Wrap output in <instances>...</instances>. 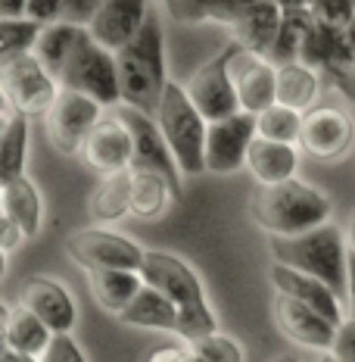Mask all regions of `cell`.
<instances>
[{
  "mask_svg": "<svg viewBox=\"0 0 355 362\" xmlns=\"http://www.w3.org/2000/svg\"><path fill=\"white\" fill-rule=\"evenodd\" d=\"M150 6H153V0H103L97 6L94 19L88 22V32L94 35L97 44L119 54L143 28Z\"/></svg>",
  "mask_w": 355,
  "mask_h": 362,
  "instance_id": "16",
  "label": "cell"
},
{
  "mask_svg": "<svg viewBox=\"0 0 355 362\" xmlns=\"http://www.w3.org/2000/svg\"><path fill=\"white\" fill-rule=\"evenodd\" d=\"M103 119V107L90 97L78 94V90H66L59 88L56 103L50 107V112L44 116L47 122V138L59 153H81L88 134L97 128V122Z\"/></svg>",
  "mask_w": 355,
  "mask_h": 362,
  "instance_id": "11",
  "label": "cell"
},
{
  "mask_svg": "<svg viewBox=\"0 0 355 362\" xmlns=\"http://www.w3.org/2000/svg\"><path fill=\"white\" fill-rule=\"evenodd\" d=\"M140 275L150 288L162 291L165 297L175 303L178 337L184 344H193V341H200V337L218 331V319H215V309L209 306L206 288H203L200 275H196L181 256L162 253V250H147Z\"/></svg>",
  "mask_w": 355,
  "mask_h": 362,
  "instance_id": "3",
  "label": "cell"
},
{
  "mask_svg": "<svg viewBox=\"0 0 355 362\" xmlns=\"http://www.w3.org/2000/svg\"><path fill=\"white\" fill-rule=\"evenodd\" d=\"M249 213L262 231H268V238H296L327 225L334 216V200L321 187L290 178L281 185H259L249 200Z\"/></svg>",
  "mask_w": 355,
  "mask_h": 362,
  "instance_id": "2",
  "label": "cell"
},
{
  "mask_svg": "<svg viewBox=\"0 0 355 362\" xmlns=\"http://www.w3.org/2000/svg\"><path fill=\"white\" fill-rule=\"evenodd\" d=\"M271 315H275V325L287 341L308 346V350H318V353H330L334 337H337V325L330 319H324L321 313H315L312 306L299 303L293 297H284V293H275Z\"/></svg>",
  "mask_w": 355,
  "mask_h": 362,
  "instance_id": "14",
  "label": "cell"
},
{
  "mask_svg": "<svg viewBox=\"0 0 355 362\" xmlns=\"http://www.w3.org/2000/svg\"><path fill=\"white\" fill-rule=\"evenodd\" d=\"M281 10H312L315 0H275Z\"/></svg>",
  "mask_w": 355,
  "mask_h": 362,
  "instance_id": "48",
  "label": "cell"
},
{
  "mask_svg": "<svg viewBox=\"0 0 355 362\" xmlns=\"http://www.w3.org/2000/svg\"><path fill=\"white\" fill-rule=\"evenodd\" d=\"M315 362H339V359L334 356V353H321V356H318V359H315Z\"/></svg>",
  "mask_w": 355,
  "mask_h": 362,
  "instance_id": "52",
  "label": "cell"
},
{
  "mask_svg": "<svg viewBox=\"0 0 355 362\" xmlns=\"http://www.w3.org/2000/svg\"><path fill=\"white\" fill-rule=\"evenodd\" d=\"M0 362H41L37 356H28V353H16V350H10L6 356H0Z\"/></svg>",
  "mask_w": 355,
  "mask_h": 362,
  "instance_id": "49",
  "label": "cell"
},
{
  "mask_svg": "<svg viewBox=\"0 0 355 362\" xmlns=\"http://www.w3.org/2000/svg\"><path fill=\"white\" fill-rule=\"evenodd\" d=\"M318 94H321V75L312 66L299 63V59L277 66V103L281 107L308 112L318 107Z\"/></svg>",
  "mask_w": 355,
  "mask_h": 362,
  "instance_id": "24",
  "label": "cell"
},
{
  "mask_svg": "<svg viewBox=\"0 0 355 362\" xmlns=\"http://www.w3.org/2000/svg\"><path fill=\"white\" fill-rule=\"evenodd\" d=\"M88 25H75V22H50V25L41 28V35H37V44L32 54L44 63V69H47L54 78L59 81V72H63L66 59H69L72 47L78 44V37L85 35Z\"/></svg>",
  "mask_w": 355,
  "mask_h": 362,
  "instance_id": "28",
  "label": "cell"
},
{
  "mask_svg": "<svg viewBox=\"0 0 355 362\" xmlns=\"http://www.w3.org/2000/svg\"><path fill=\"white\" fill-rule=\"evenodd\" d=\"M131 156H134V144L131 134L122 119L112 112V116H103L97 128L88 134L85 147H81V160H85L94 172L100 175H112V172H125L131 169Z\"/></svg>",
  "mask_w": 355,
  "mask_h": 362,
  "instance_id": "19",
  "label": "cell"
},
{
  "mask_svg": "<svg viewBox=\"0 0 355 362\" xmlns=\"http://www.w3.org/2000/svg\"><path fill=\"white\" fill-rule=\"evenodd\" d=\"M66 6H69V0H28L25 19L37 22V25H50V22H59L66 16Z\"/></svg>",
  "mask_w": 355,
  "mask_h": 362,
  "instance_id": "39",
  "label": "cell"
},
{
  "mask_svg": "<svg viewBox=\"0 0 355 362\" xmlns=\"http://www.w3.org/2000/svg\"><path fill=\"white\" fill-rule=\"evenodd\" d=\"M312 16L318 22H327V25L346 28L355 19V0H315Z\"/></svg>",
  "mask_w": 355,
  "mask_h": 362,
  "instance_id": "37",
  "label": "cell"
},
{
  "mask_svg": "<svg viewBox=\"0 0 355 362\" xmlns=\"http://www.w3.org/2000/svg\"><path fill=\"white\" fill-rule=\"evenodd\" d=\"M0 209L13 218V222L22 228V235L28 240L37 238L41 231V222H44V203H41V194H37L35 181L28 175H22L10 185H4V200H0Z\"/></svg>",
  "mask_w": 355,
  "mask_h": 362,
  "instance_id": "26",
  "label": "cell"
},
{
  "mask_svg": "<svg viewBox=\"0 0 355 362\" xmlns=\"http://www.w3.org/2000/svg\"><path fill=\"white\" fill-rule=\"evenodd\" d=\"M66 253L88 272H97V269L140 272L143 256H147V250H143L138 240H131L128 235H119V231H109V228L75 231V235L66 238Z\"/></svg>",
  "mask_w": 355,
  "mask_h": 362,
  "instance_id": "10",
  "label": "cell"
},
{
  "mask_svg": "<svg viewBox=\"0 0 355 362\" xmlns=\"http://www.w3.org/2000/svg\"><path fill=\"white\" fill-rule=\"evenodd\" d=\"M268 281H271V288H275V293H284V297H293V300H299V303L312 306L315 313H321L324 319H330L337 328L349 319L343 300H339L324 281L306 275V272L281 266V262H271L268 266Z\"/></svg>",
  "mask_w": 355,
  "mask_h": 362,
  "instance_id": "17",
  "label": "cell"
},
{
  "mask_svg": "<svg viewBox=\"0 0 355 362\" xmlns=\"http://www.w3.org/2000/svg\"><path fill=\"white\" fill-rule=\"evenodd\" d=\"M346 313L355 319V250H349V291H346Z\"/></svg>",
  "mask_w": 355,
  "mask_h": 362,
  "instance_id": "46",
  "label": "cell"
},
{
  "mask_svg": "<svg viewBox=\"0 0 355 362\" xmlns=\"http://www.w3.org/2000/svg\"><path fill=\"white\" fill-rule=\"evenodd\" d=\"M112 112L122 119L128 134H131V144H134L131 169L134 172H160V175L169 178L172 191H175V200L184 197V187H181V175H184V172H181L175 153L169 150V141H165L156 116H147V112L125 107V103H119Z\"/></svg>",
  "mask_w": 355,
  "mask_h": 362,
  "instance_id": "8",
  "label": "cell"
},
{
  "mask_svg": "<svg viewBox=\"0 0 355 362\" xmlns=\"http://www.w3.org/2000/svg\"><path fill=\"white\" fill-rule=\"evenodd\" d=\"M10 119H13V116H0V138H4V132H6V125H10Z\"/></svg>",
  "mask_w": 355,
  "mask_h": 362,
  "instance_id": "54",
  "label": "cell"
},
{
  "mask_svg": "<svg viewBox=\"0 0 355 362\" xmlns=\"http://www.w3.org/2000/svg\"><path fill=\"white\" fill-rule=\"evenodd\" d=\"M196 353H200L206 362H243V346L234 341L231 334H224V331H212V334L200 337V341L191 344Z\"/></svg>",
  "mask_w": 355,
  "mask_h": 362,
  "instance_id": "36",
  "label": "cell"
},
{
  "mask_svg": "<svg viewBox=\"0 0 355 362\" xmlns=\"http://www.w3.org/2000/svg\"><path fill=\"white\" fill-rule=\"evenodd\" d=\"M271 362H299L293 353H284V356H277V359H271Z\"/></svg>",
  "mask_w": 355,
  "mask_h": 362,
  "instance_id": "53",
  "label": "cell"
},
{
  "mask_svg": "<svg viewBox=\"0 0 355 362\" xmlns=\"http://www.w3.org/2000/svg\"><path fill=\"white\" fill-rule=\"evenodd\" d=\"M246 169L259 185H281V181L296 178L299 169V150L293 144H277V141L255 138L246 153Z\"/></svg>",
  "mask_w": 355,
  "mask_h": 362,
  "instance_id": "21",
  "label": "cell"
},
{
  "mask_svg": "<svg viewBox=\"0 0 355 362\" xmlns=\"http://www.w3.org/2000/svg\"><path fill=\"white\" fill-rule=\"evenodd\" d=\"M4 275H6V253L0 250V278H4Z\"/></svg>",
  "mask_w": 355,
  "mask_h": 362,
  "instance_id": "55",
  "label": "cell"
},
{
  "mask_svg": "<svg viewBox=\"0 0 355 362\" xmlns=\"http://www.w3.org/2000/svg\"><path fill=\"white\" fill-rule=\"evenodd\" d=\"M19 303L32 309L54 334H72L75 322H78V309H75L72 293L59 281H54V278H44V275L25 278L19 291Z\"/></svg>",
  "mask_w": 355,
  "mask_h": 362,
  "instance_id": "18",
  "label": "cell"
},
{
  "mask_svg": "<svg viewBox=\"0 0 355 362\" xmlns=\"http://www.w3.org/2000/svg\"><path fill=\"white\" fill-rule=\"evenodd\" d=\"M119 322L131 328H150V331H172L178 334V309L162 291L143 284V291L119 313Z\"/></svg>",
  "mask_w": 355,
  "mask_h": 362,
  "instance_id": "22",
  "label": "cell"
},
{
  "mask_svg": "<svg viewBox=\"0 0 355 362\" xmlns=\"http://www.w3.org/2000/svg\"><path fill=\"white\" fill-rule=\"evenodd\" d=\"M6 322H10V306L0 303V356L10 353V337H6Z\"/></svg>",
  "mask_w": 355,
  "mask_h": 362,
  "instance_id": "47",
  "label": "cell"
},
{
  "mask_svg": "<svg viewBox=\"0 0 355 362\" xmlns=\"http://www.w3.org/2000/svg\"><path fill=\"white\" fill-rule=\"evenodd\" d=\"M25 240H28V238L22 235L19 225L13 222V218L6 216L4 209H0V250H4V253H13V250H19Z\"/></svg>",
  "mask_w": 355,
  "mask_h": 362,
  "instance_id": "43",
  "label": "cell"
},
{
  "mask_svg": "<svg viewBox=\"0 0 355 362\" xmlns=\"http://www.w3.org/2000/svg\"><path fill=\"white\" fill-rule=\"evenodd\" d=\"M346 240H349V250H355V216H352L349 228H346Z\"/></svg>",
  "mask_w": 355,
  "mask_h": 362,
  "instance_id": "51",
  "label": "cell"
},
{
  "mask_svg": "<svg viewBox=\"0 0 355 362\" xmlns=\"http://www.w3.org/2000/svg\"><path fill=\"white\" fill-rule=\"evenodd\" d=\"M37 359H41V362H88L85 350H81L78 341H75L72 334H54L50 346Z\"/></svg>",
  "mask_w": 355,
  "mask_h": 362,
  "instance_id": "38",
  "label": "cell"
},
{
  "mask_svg": "<svg viewBox=\"0 0 355 362\" xmlns=\"http://www.w3.org/2000/svg\"><path fill=\"white\" fill-rule=\"evenodd\" d=\"M231 78L243 112L259 116L277 103V66L268 57L240 47L231 59Z\"/></svg>",
  "mask_w": 355,
  "mask_h": 362,
  "instance_id": "15",
  "label": "cell"
},
{
  "mask_svg": "<svg viewBox=\"0 0 355 362\" xmlns=\"http://www.w3.org/2000/svg\"><path fill=\"white\" fill-rule=\"evenodd\" d=\"M0 200H4V185H0Z\"/></svg>",
  "mask_w": 355,
  "mask_h": 362,
  "instance_id": "56",
  "label": "cell"
},
{
  "mask_svg": "<svg viewBox=\"0 0 355 362\" xmlns=\"http://www.w3.org/2000/svg\"><path fill=\"white\" fill-rule=\"evenodd\" d=\"M0 88L16 116L41 119L59 97V81L44 69L35 54H19L0 63Z\"/></svg>",
  "mask_w": 355,
  "mask_h": 362,
  "instance_id": "7",
  "label": "cell"
},
{
  "mask_svg": "<svg viewBox=\"0 0 355 362\" xmlns=\"http://www.w3.org/2000/svg\"><path fill=\"white\" fill-rule=\"evenodd\" d=\"M44 25L32 19H0V63L19 54H32Z\"/></svg>",
  "mask_w": 355,
  "mask_h": 362,
  "instance_id": "34",
  "label": "cell"
},
{
  "mask_svg": "<svg viewBox=\"0 0 355 362\" xmlns=\"http://www.w3.org/2000/svg\"><path fill=\"white\" fill-rule=\"evenodd\" d=\"M28 0H0V19H25Z\"/></svg>",
  "mask_w": 355,
  "mask_h": 362,
  "instance_id": "45",
  "label": "cell"
},
{
  "mask_svg": "<svg viewBox=\"0 0 355 362\" xmlns=\"http://www.w3.org/2000/svg\"><path fill=\"white\" fill-rule=\"evenodd\" d=\"M131 178L134 172H112V175H100L97 187L90 191L88 213L97 222H116L131 213Z\"/></svg>",
  "mask_w": 355,
  "mask_h": 362,
  "instance_id": "27",
  "label": "cell"
},
{
  "mask_svg": "<svg viewBox=\"0 0 355 362\" xmlns=\"http://www.w3.org/2000/svg\"><path fill=\"white\" fill-rule=\"evenodd\" d=\"M178 22H231V0H165Z\"/></svg>",
  "mask_w": 355,
  "mask_h": 362,
  "instance_id": "35",
  "label": "cell"
},
{
  "mask_svg": "<svg viewBox=\"0 0 355 362\" xmlns=\"http://www.w3.org/2000/svg\"><path fill=\"white\" fill-rule=\"evenodd\" d=\"M0 116H16L10 107V100H6V94H4V88H0Z\"/></svg>",
  "mask_w": 355,
  "mask_h": 362,
  "instance_id": "50",
  "label": "cell"
},
{
  "mask_svg": "<svg viewBox=\"0 0 355 362\" xmlns=\"http://www.w3.org/2000/svg\"><path fill=\"white\" fill-rule=\"evenodd\" d=\"M156 122H160L169 150L175 153L184 175H203L206 172V132L209 122L203 119V112L193 107V100L187 97V88H181L178 81L169 78V85L162 90L160 110H156Z\"/></svg>",
  "mask_w": 355,
  "mask_h": 362,
  "instance_id": "5",
  "label": "cell"
},
{
  "mask_svg": "<svg viewBox=\"0 0 355 362\" xmlns=\"http://www.w3.org/2000/svg\"><path fill=\"white\" fill-rule=\"evenodd\" d=\"M25 156H28V119L13 116L0 138V185H10L25 175Z\"/></svg>",
  "mask_w": 355,
  "mask_h": 362,
  "instance_id": "31",
  "label": "cell"
},
{
  "mask_svg": "<svg viewBox=\"0 0 355 362\" xmlns=\"http://www.w3.org/2000/svg\"><path fill=\"white\" fill-rule=\"evenodd\" d=\"M302 119H306V112H296L290 107L275 103V107H268L265 112L255 116V128H259V138H265V141H277V144L299 147Z\"/></svg>",
  "mask_w": 355,
  "mask_h": 362,
  "instance_id": "33",
  "label": "cell"
},
{
  "mask_svg": "<svg viewBox=\"0 0 355 362\" xmlns=\"http://www.w3.org/2000/svg\"><path fill=\"white\" fill-rule=\"evenodd\" d=\"M299 63L312 66L315 72H334L337 66L346 63V37L343 28L327 25V22H312L306 41L299 50Z\"/></svg>",
  "mask_w": 355,
  "mask_h": 362,
  "instance_id": "25",
  "label": "cell"
},
{
  "mask_svg": "<svg viewBox=\"0 0 355 362\" xmlns=\"http://www.w3.org/2000/svg\"><path fill=\"white\" fill-rule=\"evenodd\" d=\"M119 66V88H122V103L134 107L147 116H156L162 100V90L169 85V69H165V28L156 6H150L147 22L131 44H125L116 54Z\"/></svg>",
  "mask_w": 355,
  "mask_h": 362,
  "instance_id": "1",
  "label": "cell"
},
{
  "mask_svg": "<svg viewBox=\"0 0 355 362\" xmlns=\"http://www.w3.org/2000/svg\"><path fill=\"white\" fill-rule=\"evenodd\" d=\"M90 293H94L97 306L107 313L119 315L122 309L131 303L134 297L143 291V275L140 272H128V269H97L88 275Z\"/></svg>",
  "mask_w": 355,
  "mask_h": 362,
  "instance_id": "23",
  "label": "cell"
},
{
  "mask_svg": "<svg viewBox=\"0 0 355 362\" xmlns=\"http://www.w3.org/2000/svg\"><path fill=\"white\" fill-rule=\"evenodd\" d=\"M271 262H281L296 272L324 281L346 303L349 291V240L339 225L327 222L296 238H268Z\"/></svg>",
  "mask_w": 355,
  "mask_h": 362,
  "instance_id": "4",
  "label": "cell"
},
{
  "mask_svg": "<svg viewBox=\"0 0 355 362\" xmlns=\"http://www.w3.org/2000/svg\"><path fill=\"white\" fill-rule=\"evenodd\" d=\"M330 353H334L339 362H355V319H346L343 325L337 328Z\"/></svg>",
  "mask_w": 355,
  "mask_h": 362,
  "instance_id": "42",
  "label": "cell"
},
{
  "mask_svg": "<svg viewBox=\"0 0 355 362\" xmlns=\"http://www.w3.org/2000/svg\"><path fill=\"white\" fill-rule=\"evenodd\" d=\"M352 144H355V119L343 107L321 103V107L306 112L299 147L312 160H321V163L343 160L352 150Z\"/></svg>",
  "mask_w": 355,
  "mask_h": 362,
  "instance_id": "12",
  "label": "cell"
},
{
  "mask_svg": "<svg viewBox=\"0 0 355 362\" xmlns=\"http://www.w3.org/2000/svg\"><path fill=\"white\" fill-rule=\"evenodd\" d=\"M312 22H315L312 10H284L281 32H277V41H275V47H271V54H268L271 63L284 66V63H293V59H299L302 41H306Z\"/></svg>",
  "mask_w": 355,
  "mask_h": 362,
  "instance_id": "32",
  "label": "cell"
},
{
  "mask_svg": "<svg viewBox=\"0 0 355 362\" xmlns=\"http://www.w3.org/2000/svg\"><path fill=\"white\" fill-rule=\"evenodd\" d=\"M259 138L253 112H237V116L209 122L206 132V172H218V175H231V172L243 169L246 153L253 141Z\"/></svg>",
  "mask_w": 355,
  "mask_h": 362,
  "instance_id": "13",
  "label": "cell"
},
{
  "mask_svg": "<svg viewBox=\"0 0 355 362\" xmlns=\"http://www.w3.org/2000/svg\"><path fill=\"white\" fill-rule=\"evenodd\" d=\"M147 362H206L191 344H162L147 356Z\"/></svg>",
  "mask_w": 355,
  "mask_h": 362,
  "instance_id": "40",
  "label": "cell"
},
{
  "mask_svg": "<svg viewBox=\"0 0 355 362\" xmlns=\"http://www.w3.org/2000/svg\"><path fill=\"white\" fill-rule=\"evenodd\" d=\"M6 337H10V350L28 353V356H41L54 341V331L44 325L41 319L28 306H10V322H6Z\"/></svg>",
  "mask_w": 355,
  "mask_h": 362,
  "instance_id": "30",
  "label": "cell"
},
{
  "mask_svg": "<svg viewBox=\"0 0 355 362\" xmlns=\"http://www.w3.org/2000/svg\"><path fill=\"white\" fill-rule=\"evenodd\" d=\"M134 172V169H131ZM175 197L169 178L160 172H134L131 178V216L153 222L169 209V200Z\"/></svg>",
  "mask_w": 355,
  "mask_h": 362,
  "instance_id": "29",
  "label": "cell"
},
{
  "mask_svg": "<svg viewBox=\"0 0 355 362\" xmlns=\"http://www.w3.org/2000/svg\"><path fill=\"white\" fill-rule=\"evenodd\" d=\"M281 19H284V10L275 0H259V4H253L249 10L240 13L228 28L237 47L249 50V54L268 57L277 41V32H281Z\"/></svg>",
  "mask_w": 355,
  "mask_h": 362,
  "instance_id": "20",
  "label": "cell"
},
{
  "mask_svg": "<svg viewBox=\"0 0 355 362\" xmlns=\"http://www.w3.org/2000/svg\"><path fill=\"white\" fill-rule=\"evenodd\" d=\"M237 50L240 47L231 41L222 54L206 59V63L191 75V81H187V97H191L193 107L203 112L206 122H218V119L243 112L240 110V100H237V90H234V78H231V59Z\"/></svg>",
  "mask_w": 355,
  "mask_h": 362,
  "instance_id": "9",
  "label": "cell"
},
{
  "mask_svg": "<svg viewBox=\"0 0 355 362\" xmlns=\"http://www.w3.org/2000/svg\"><path fill=\"white\" fill-rule=\"evenodd\" d=\"M103 0H69V6H66V16L63 22H75V25H88L90 19H94L97 6H100Z\"/></svg>",
  "mask_w": 355,
  "mask_h": 362,
  "instance_id": "44",
  "label": "cell"
},
{
  "mask_svg": "<svg viewBox=\"0 0 355 362\" xmlns=\"http://www.w3.org/2000/svg\"><path fill=\"white\" fill-rule=\"evenodd\" d=\"M327 78H330V85H334V90L343 97V100L355 103V57L346 59L343 66H337L334 72H327Z\"/></svg>",
  "mask_w": 355,
  "mask_h": 362,
  "instance_id": "41",
  "label": "cell"
},
{
  "mask_svg": "<svg viewBox=\"0 0 355 362\" xmlns=\"http://www.w3.org/2000/svg\"><path fill=\"white\" fill-rule=\"evenodd\" d=\"M59 88L78 90V94L97 100L103 110H116L122 103V88H119V66L116 54L107 50L103 44L94 41V35L85 28L78 44L72 47L69 59H66L63 72H59Z\"/></svg>",
  "mask_w": 355,
  "mask_h": 362,
  "instance_id": "6",
  "label": "cell"
}]
</instances>
